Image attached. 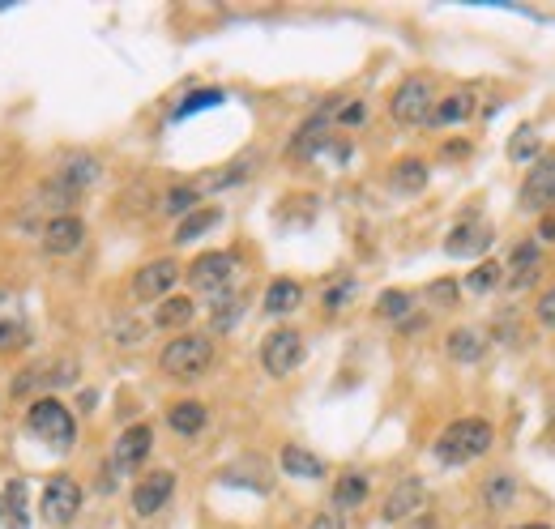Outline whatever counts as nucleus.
<instances>
[{
  "label": "nucleus",
  "mask_w": 555,
  "mask_h": 529,
  "mask_svg": "<svg viewBox=\"0 0 555 529\" xmlns=\"http://www.w3.org/2000/svg\"><path fill=\"white\" fill-rule=\"evenodd\" d=\"M555 205V154L538 158L521 184V210H551Z\"/></svg>",
  "instance_id": "nucleus-11"
},
{
  "label": "nucleus",
  "mask_w": 555,
  "mask_h": 529,
  "mask_svg": "<svg viewBox=\"0 0 555 529\" xmlns=\"http://www.w3.org/2000/svg\"><path fill=\"white\" fill-rule=\"evenodd\" d=\"M423 508H427V487H423V478L406 474L402 483L385 495V508H380V517L398 525V521H410V517H415V512H423Z\"/></svg>",
  "instance_id": "nucleus-9"
},
{
  "label": "nucleus",
  "mask_w": 555,
  "mask_h": 529,
  "mask_svg": "<svg viewBox=\"0 0 555 529\" xmlns=\"http://www.w3.org/2000/svg\"><path fill=\"white\" fill-rule=\"evenodd\" d=\"M432 111H436V82L432 77H406V82L393 90V99H389V116L406 124V128H415V124H427L432 120Z\"/></svg>",
  "instance_id": "nucleus-4"
},
{
  "label": "nucleus",
  "mask_w": 555,
  "mask_h": 529,
  "mask_svg": "<svg viewBox=\"0 0 555 529\" xmlns=\"http://www.w3.org/2000/svg\"><path fill=\"white\" fill-rule=\"evenodd\" d=\"M389 184H393V192H402V197H415V192L427 188V163L423 158H402V163L389 167Z\"/></svg>",
  "instance_id": "nucleus-18"
},
{
  "label": "nucleus",
  "mask_w": 555,
  "mask_h": 529,
  "mask_svg": "<svg viewBox=\"0 0 555 529\" xmlns=\"http://www.w3.org/2000/svg\"><path fill=\"white\" fill-rule=\"evenodd\" d=\"M197 201H201V192H197V184H180V188H171L167 197H163V214H171V218H188L197 210Z\"/></svg>",
  "instance_id": "nucleus-28"
},
{
  "label": "nucleus",
  "mask_w": 555,
  "mask_h": 529,
  "mask_svg": "<svg viewBox=\"0 0 555 529\" xmlns=\"http://www.w3.org/2000/svg\"><path fill=\"white\" fill-rule=\"evenodd\" d=\"M308 355V346H304V333L299 329H274L269 338L261 342V363H265V372L269 376H291L299 363H304Z\"/></svg>",
  "instance_id": "nucleus-6"
},
{
  "label": "nucleus",
  "mask_w": 555,
  "mask_h": 529,
  "mask_svg": "<svg viewBox=\"0 0 555 529\" xmlns=\"http://www.w3.org/2000/svg\"><path fill=\"white\" fill-rule=\"evenodd\" d=\"M308 529H346V517H342L338 508H325V512H316Z\"/></svg>",
  "instance_id": "nucleus-41"
},
{
  "label": "nucleus",
  "mask_w": 555,
  "mask_h": 529,
  "mask_svg": "<svg viewBox=\"0 0 555 529\" xmlns=\"http://www.w3.org/2000/svg\"><path fill=\"white\" fill-rule=\"evenodd\" d=\"M248 175L244 163H235V167H222V175H205V180L197 184V192H218V188H231V184H240Z\"/></svg>",
  "instance_id": "nucleus-35"
},
{
  "label": "nucleus",
  "mask_w": 555,
  "mask_h": 529,
  "mask_svg": "<svg viewBox=\"0 0 555 529\" xmlns=\"http://www.w3.org/2000/svg\"><path fill=\"white\" fill-rule=\"evenodd\" d=\"M491 444H496V427L487 419H457L440 431L436 440V457L444 466H470V461H479L491 453Z\"/></svg>",
  "instance_id": "nucleus-1"
},
{
  "label": "nucleus",
  "mask_w": 555,
  "mask_h": 529,
  "mask_svg": "<svg viewBox=\"0 0 555 529\" xmlns=\"http://www.w3.org/2000/svg\"><path fill=\"white\" fill-rule=\"evenodd\" d=\"M444 350H449L453 363H479L487 355V342L479 329H453L449 338H444Z\"/></svg>",
  "instance_id": "nucleus-20"
},
{
  "label": "nucleus",
  "mask_w": 555,
  "mask_h": 529,
  "mask_svg": "<svg viewBox=\"0 0 555 529\" xmlns=\"http://www.w3.org/2000/svg\"><path fill=\"white\" fill-rule=\"evenodd\" d=\"M210 363H214V342L205 333H176L163 346V355H158V367L171 380H197L210 372Z\"/></svg>",
  "instance_id": "nucleus-2"
},
{
  "label": "nucleus",
  "mask_w": 555,
  "mask_h": 529,
  "mask_svg": "<svg viewBox=\"0 0 555 529\" xmlns=\"http://www.w3.org/2000/svg\"><path fill=\"white\" fill-rule=\"evenodd\" d=\"M509 158L513 163H538V128L534 124H521L517 133H513V141H509Z\"/></svg>",
  "instance_id": "nucleus-29"
},
{
  "label": "nucleus",
  "mask_w": 555,
  "mask_h": 529,
  "mask_svg": "<svg viewBox=\"0 0 555 529\" xmlns=\"http://www.w3.org/2000/svg\"><path fill=\"white\" fill-rule=\"evenodd\" d=\"M22 342H26L22 320H0V350H13V346H22Z\"/></svg>",
  "instance_id": "nucleus-38"
},
{
  "label": "nucleus",
  "mask_w": 555,
  "mask_h": 529,
  "mask_svg": "<svg viewBox=\"0 0 555 529\" xmlns=\"http://www.w3.org/2000/svg\"><path fill=\"white\" fill-rule=\"evenodd\" d=\"M491 239H496V235H491L487 222L474 218V222H462V227H453V231H449V239H444V252L462 261V256H479V252H487V248H491Z\"/></svg>",
  "instance_id": "nucleus-16"
},
{
  "label": "nucleus",
  "mask_w": 555,
  "mask_h": 529,
  "mask_svg": "<svg viewBox=\"0 0 555 529\" xmlns=\"http://www.w3.org/2000/svg\"><path fill=\"white\" fill-rule=\"evenodd\" d=\"M39 512L47 525H69L77 512H82V487H77V478H69V474L47 478L43 495H39Z\"/></svg>",
  "instance_id": "nucleus-7"
},
{
  "label": "nucleus",
  "mask_w": 555,
  "mask_h": 529,
  "mask_svg": "<svg viewBox=\"0 0 555 529\" xmlns=\"http://www.w3.org/2000/svg\"><path fill=\"white\" fill-rule=\"evenodd\" d=\"M517 529H551L547 521H530V525H517Z\"/></svg>",
  "instance_id": "nucleus-43"
},
{
  "label": "nucleus",
  "mask_w": 555,
  "mask_h": 529,
  "mask_svg": "<svg viewBox=\"0 0 555 529\" xmlns=\"http://www.w3.org/2000/svg\"><path fill=\"white\" fill-rule=\"evenodd\" d=\"M325 141H329V111L312 116L304 128H299L295 141H291V154H295V158H312L316 150H325Z\"/></svg>",
  "instance_id": "nucleus-22"
},
{
  "label": "nucleus",
  "mask_w": 555,
  "mask_h": 529,
  "mask_svg": "<svg viewBox=\"0 0 555 529\" xmlns=\"http://www.w3.org/2000/svg\"><path fill=\"white\" fill-rule=\"evenodd\" d=\"M43 252H52V256H69L86 244V222L82 218H73V214H56L52 222L43 227Z\"/></svg>",
  "instance_id": "nucleus-13"
},
{
  "label": "nucleus",
  "mask_w": 555,
  "mask_h": 529,
  "mask_svg": "<svg viewBox=\"0 0 555 529\" xmlns=\"http://www.w3.org/2000/svg\"><path fill=\"white\" fill-rule=\"evenodd\" d=\"M240 308H244V299L240 295H218V303H214V329L222 333V329H231L235 320H240Z\"/></svg>",
  "instance_id": "nucleus-34"
},
{
  "label": "nucleus",
  "mask_w": 555,
  "mask_h": 529,
  "mask_svg": "<svg viewBox=\"0 0 555 529\" xmlns=\"http://www.w3.org/2000/svg\"><path fill=\"white\" fill-rule=\"evenodd\" d=\"M513 495H517V478L513 474H491L483 483V500H487L491 512H504L513 504Z\"/></svg>",
  "instance_id": "nucleus-27"
},
{
  "label": "nucleus",
  "mask_w": 555,
  "mask_h": 529,
  "mask_svg": "<svg viewBox=\"0 0 555 529\" xmlns=\"http://www.w3.org/2000/svg\"><path fill=\"white\" fill-rule=\"evenodd\" d=\"M299 303H304V286L295 278H274L265 286V312L269 316H291Z\"/></svg>",
  "instance_id": "nucleus-17"
},
{
  "label": "nucleus",
  "mask_w": 555,
  "mask_h": 529,
  "mask_svg": "<svg viewBox=\"0 0 555 529\" xmlns=\"http://www.w3.org/2000/svg\"><path fill=\"white\" fill-rule=\"evenodd\" d=\"M410 308H415V295L410 291H385L376 299V316H385V320H406Z\"/></svg>",
  "instance_id": "nucleus-31"
},
{
  "label": "nucleus",
  "mask_w": 555,
  "mask_h": 529,
  "mask_svg": "<svg viewBox=\"0 0 555 529\" xmlns=\"http://www.w3.org/2000/svg\"><path fill=\"white\" fill-rule=\"evenodd\" d=\"M205 423H210V410L201 402H176L167 410V427L176 431V436H201Z\"/></svg>",
  "instance_id": "nucleus-19"
},
{
  "label": "nucleus",
  "mask_w": 555,
  "mask_h": 529,
  "mask_svg": "<svg viewBox=\"0 0 555 529\" xmlns=\"http://www.w3.org/2000/svg\"><path fill=\"white\" fill-rule=\"evenodd\" d=\"M329 116L338 120V124H346V128H359L363 120H368V103H359V99H333V107H329Z\"/></svg>",
  "instance_id": "nucleus-33"
},
{
  "label": "nucleus",
  "mask_w": 555,
  "mask_h": 529,
  "mask_svg": "<svg viewBox=\"0 0 555 529\" xmlns=\"http://www.w3.org/2000/svg\"><path fill=\"white\" fill-rule=\"evenodd\" d=\"M222 222V210H214V205H205V210H193L180 227H176V244H193V239H201L210 227H218Z\"/></svg>",
  "instance_id": "nucleus-26"
},
{
  "label": "nucleus",
  "mask_w": 555,
  "mask_h": 529,
  "mask_svg": "<svg viewBox=\"0 0 555 529\" xmlns=\"http://www.w3.org/2000/svg\"><path fill=\"white\" fill-rule=\"evenodd\" d=\"M218 103H227V94L222 90H193L188 99L176 107V120H188V116H197V111H210V107H218Z\"/></svg>",
  "instance_id": "nucleus-32"
},
{
  "label": "nucleus",
  "mask_w": 555,
  "mask_h": 529,
  "mask_svg": "<svg viewBox=\"0 0 555 529\" xmlns=\"http://www.w3.org/2000/svg\"><path fill=\"white\" fill-rule=\"evenodd\" d=\"M176 282H180V265L171 261V256H163V261H150L133 274V295L141 303H163V299H171V286Z\"/></svg>",
  "instance_id": "nucleus-8"
},
{
  "label": "nucleus",
  "mask_w": 555,
  "mask_h": 529,
  "mask_svg": "<svg viewBox=\"0 0 555 529\" xmlns=\"http://www.w3.org/2000/svg\"><path fill=\"white\" fill-rule=\"evenodd\" d=\"M363 500H368V474L346 470L338 483H333V508L346 512V508H359Z\"/></svg>",
  "instance_id": "nucleus-24"
},
{
  "label": "nucleus",
  "mask_w": 555,
  "mask_h": 529,
  "mask_svg": "<svg viewBox=\"0 0 555 529\" xmlns=\"http://www.w3.org/2000/svg\"><path fill=\"white\" fill-rule=\"evenodd\" d=\"M73 376H77V363H73V359H60V363L47 367L43 384H73Z\"/></svg>",
  "instance_id": "nucleus-39"
},
{
  "label": "nucleus",
  "mask_w": 555,
  "mask_h": 529,
  "mask_svg": "<svg viewBox=\"0 0 555 529\" xmlns=\"http://www.w3.org/2000/svg\"><path fill=\"white\" fill-rule=\"evenodd\" d=\"M351 295H355V278H342L338 286H329V291H325V308L329 312H342V303L351 299Z\"/></svg>",
  "instance_id": "nucleus-36"
},
{
  "label": "nucleus",
  "mask_w": 555,
  "mask_h": 529,
  "mask_svg": "<svg viewBox=\"0 0 555 529\" xmlns=\"http://www.w3.org/2000/svg\"><path fill=\"white\" fill-rule=\"evenodd\" d=\"M99 158H90V154H65L60 158V167H56V188H65L69 197H77L82 188H90L94 180H99Z\"/></svg>",
  "instance_id": "nucleus-15"
},
{
  "label": "nucleus",
  "mask_w": 555,
  "mask_h": 529,
  "mask_svg": "<svg viewBox=\"0 0 555 529\" xmlns=\"http://www.w3.org/2000/svg\"><path fill=\"white\" fill-rule=\"evenodd\" d=\"M282 470H287V478H325V461L316 457V453H308V448H299V444H287L282 448Z\"/></svg>",
  "instance_id": "nucleus-21"
},
{
  "label": "nucleus",
  "mask_w": 555,
  "mask_h": 529,
  "mask_svg": "<svg viewBox=\"0 0 555 529\" xmlns=\"http://www.w3.org/2000/svg\"><path fill=\"white\" fill-rule=\"evenodd\" d=\"M427 299H432L436 308H457V282H432L427 286Z\"/></svg>",
  "instance_id": "nucleus-37"
},
{
  "label": "nucleus",
  "mask_w": 555,
  "mask_h": 529,
  "mask_svg": "<svg viewBox=\"0 0 555 529\" xmlns=\"http://www.w3.org/2000/svg\"><path fill=\"white\" fill-rule=\"evenodd\" d=\"M171 495H176V474H171V470H154V474H146L133 487V512H137V517H154V512L167 508Z\"/></svg>",
  "instance_id": "nucleus-10"
},
{
  "label": "nucleus",
  "mask_w": 555,
  "mask_h": 529,
  "mask_svg": "<svg viewBox=\"0 0 555 529\" xmlns=\"http://www.w3.org/2000/svg\"><path fill=\"white\" fill-rule=\"evenodd\" d=\"M193 316H197V303H193V299H188V295H171V299L158 303L154 325H158V329H184Z\"/></svg>",
  "instance_id": "nucleus-25"
},
{
  "label": "nucleus",
  "mask_w": 555,
  "mask_h": 529,
  "mask_svg": "<svg viewBox=\"0 0 555 529\" xmlns=\"http://www.w3.org/2000/svg\"><path fill=\"white\" fill-rule=\"evenodd\" d=\"M150 448H154V431L146 423H133L129 431H120V436H116V448H111V466H116V470H137L141 461L150 457Z\"/></svg>",
  "instance_id": "nucleus-14"
},
{
  "label": "nucleus",
  "mask_w": 555,
  "mask_h": 529,
  "mask_svg": "<svg viewBox=\"0 0 555 529\" xmlns=\"http://www.w3.org/2000/svg\"><path fill=\"white\" fill-rule=\"evenodd\" d=\"M235 274H240V261H235L231 252H201L193 265H188V282L197 286V291L205 295H227Z\"/></svg>",
  "instance_id": "nucleus-5"
},
{
  "label": "nucleus",
  "mask_w": 555,
  "mask_h": 529,
  "mask_svg": "<svg viewBox=\"0 0 555 529\" xmlns=\"http://www.w3.org/2000/svg\"><path fill=\"white\" fill-rule=\"evenodd\" d=\"M538 269H543V248H538V239H521L509 256V269H504V286H509V291H526V286L538 282Z\"/></svg>",
  "instance_id": "nucleus-12"
},
{
  "label": "nucleus",
  "mask_w": 555,
  "mask_h": 529,
  "mask_svg": "<svg viewBox=\"0 0 555 529\" xmlns=\"http://www.w3.org/2000/svg\"><path fill=\"white\" fill-rule=\"evenodd\" d=\"M500 282H504V265H496V261H479V265L470 269V278H466V291L487 295V291H496Z\"/></svg>",
  "instance_id": "nucleus-30"
},
{
  "label": "nucleus",
  "mask_w": 555,
  "mask_h": 529,
  "mask_svg": "<svg viewBox=\"0 0 555 529\" xmlns=\"http://www.w3.org/2000/svg\"><path fill=\"white\" fill-rule=\"evenodd\" d=\"M470 116H474V94L457 90V94H449V99H436V111H432V120H427V124L449 128V124H462Z\"/></svg>",
  "instance_id": "nucleus-23"
},
{
  "label": "nucleus",
  "mask_w": 555,
  "mask_h": 529,
  "mask_svg": "<svg viewBox=\"0 0 555 529\" xmlns=\"http://www.w3.org/2000/svg\"><path fill=\"white\" fill-rule=\"evenodd\" d=\"M534 316H538V325H543V329H555V286H551V291L538 295Z\"/></svg>",
  "instance_id": "nucleus-40"
},
{
  "label": "nucleus",
  "mask_w": 555,
  "mask_h": 529,
  "mask_svg": "<svg viewBox=\"0 0 555 529\" xmlns=\"http://www.w3.org/2000/svg\"><path fill=\"white\" fill-rule=\"evenodd\" d=\"M26 427H30V436H39L43 444H52V448H73L77 440V423H73V410L65 402H56V397H39L35 406H30L26 414Z\"/></svg>",
  "instance_id": "nucleus-3"
},
{
  "label": "nucleus",
  "mask_w": 555,
  "mask_h": 529,
  "mask_svg": "<svg viewBox=\"0 0 555 529\" xmlns=\"http://www.w3.org/2000/svg\"><path fill=\"white\" fill-rule=\"evenodd\" d=\"M538 239H555V218H547L543 227H538Z\"/></svg>",
  "instance_id": "nucleus-42"
}]
</instances>
